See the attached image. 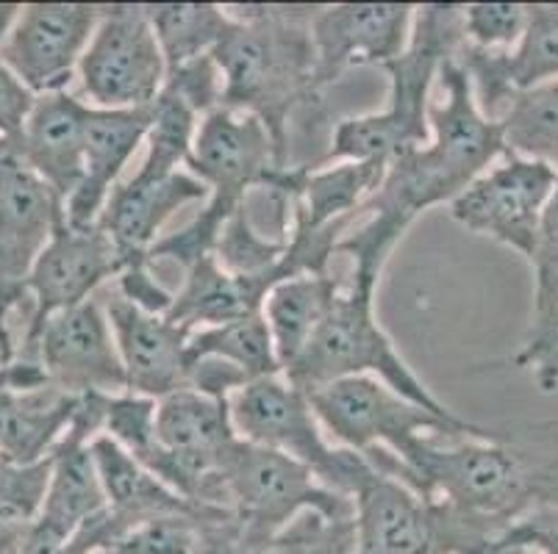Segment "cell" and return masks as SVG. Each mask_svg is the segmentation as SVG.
<instances>
[{"label": "cell", "instance_id": "16", "mask_svg": "<svg viewBox=\"0 0 558 554\" xmlns=\"http://www.w3.org/2000/svg\"><path fill=\"white\" fill-rule=\"evenodd\" d=\"M459 64L473 81L475 100L489 120H500L511 95L558 81V3H527V28L514 50L461 48Z\"/></svg>", "mask_w": 558, "mask_h": 554}, {"label": "cell", "instance_id": "15", "mask_svg": "<svg viewBox=\"0 0 558 554\" xmlns=\"http://www.w3.org/2000/svg\"><path fill=\"white\" fill-rule=\"evenodd\" d=\"M123 269L125 261L104 227L95 225L81 231L62 222L25 278L32 317L23 338L53 313L93 299L95 292L106 281H114Z\"/></svg>", "mask_w": 558, "mask_h": 554}, {"label": "cell", "instance_id": "36", "mask_svg": "<svg viewBox=\"0 0 558 554\" xmlns=\"http://www.w3.org/2000/svg\"><path fill=\"white\" fill-rule=\"evenodd\" d=\"M165 91L184 100L197 116H206L222 106V75L217 67L215 56H201L179 64V67L167 70Z\"/></svg>", "mask_w": 558, "mask_h": 554}, {"label": "cell", "instance_id": "33", "mask_svg": "<svg viewBox=\"0 0 558 554\" xmlns=\"http://www.w3.org/2000/svg\"><path fill=\"white\" fill-rule=\"evenodd\" d=\"M100 435L123 446L134 460H140L150 475H156L161 457H165V450L156 439V399L129 394V391L106 396Z\"/></svg>", "mask_w": 558, "mask_h": 554}, {"label": "cell", "instance_id": "31", "mask_svg": "<svg viewBox=\"0 0 558 554\" xmlns=\"http://www.w3.org/2000/svg\"><path fill=\"white\" fill-rule=\"evenodd\" d=\"M201 116L181 98L161 89L150 106L148 134H145V159L136 177H167L190 167Z\"/></svg>", "mask_w": 558, "mask_h": 554}, {"label": "cell", "instance_id": "35", "mask_svg": "<svg viewBox=\"0 0 558 554\" xmlns=\"http://www.w3.org/2000/svg\"><path fill=\"white\" fill-rule=\"evenodd\" d=\"M527 28V3H470L461 7L466 48L509 53Z\"/></svg>", "mask_w": 558, "mask_h": 554}, {"label": "cell", "instance_id": "26", "mask_svg": "<svg viewBox=\"0 0 558 554\" xmlns=\"http://www.w3.org/2000/svg\"><path fill=\"white\" fill-rule=\"evenodd\" d=\"M387 167L373 161H337V164L303 167L292 225L328 227L353 222L369 197L380 189Z\"/></svg>", "mask_w": 558, "mask_h": 554}, {"label": "cell", "instance_id": "21", "mask_svg": "<svg viewBox=\"0 0 558 554\" xmlns=\"http://www.w3.org/2000/svg\"><path fill=\"white\" fill-rule=\"evenodd\" d=\"M295 278L287 258L281 267L264 274H231L211 256L201 258L195 267L186 269L184 283L172 297V308L167 319L186 330L215 328V324L233 322L262 313L264 297L276 283Z\"/></svg>", "mask_w": 558, "mask_h": 554}, {"label": "cell", "instance_id": "13", "mask_svg": "<svg viewBox=\"0 0 558 554\" xmlns=\"http://www.w3.org/2000/svg\"><path fill=\"white\" fill-rule=\"evenodd\" d=\"M98 20L95 3H25L0 45V59L34 98L64 91L78 75Z\"/></svg>", "mask_w": 558, "mask_h": 554}, {"label": "cell", "instance_id": "25", "mask_svg": "<svg viewBox=\"0 0 558 554\" xmlns=\"http://www.w3.org/2000/svg\"><path fill=\"white\" fill-rule=\"evenodd\" d=\"M93 457L98 466V477L104 482L106 505L111 516L120 521L123 530L150 521L159 516H179V513H215L209 507H197L165 485L156 475H150L140 460L129 455L123 446L106 435L93 439Z\"/></svg>", "mask_w": 558, "mask_h": 554}, {"label": "cell", "instance_id": "12", "mask_svg": "<svg viewBox=\"0 0 558 554\" xmlns=\"http://www.w3.org/2000/svg\"><path fill=\"white\" fill-rule=\"evenodd\" d=\"M62 222V197L23 164L17 141L0 139V313L28 299L25 278Z\"/></svg>", "mask_w": 558, "mask_h": 554}, {"label": "cell", "instance_id": "29", "mask_svg": "<svg viewBox=\"0 0 558 554\" xmlns=\"http://www.w3.org/2000/svg\"><path fill=\"white\" fill-rule=\"evenodd\" d=\"M506 152L558 172V81L514 91L500 114Z\"/></svg>", "mask_w": 558, "mask_h": 554}, {"label": "cell", "instance_id": "4", "mask_svg": "<svg viewBox=\"0 0 558 554\" xmlns=\"http://www.w3.org/2000/svg\"><path fill=\"white\" fill-rule=\"evenodd\" d=\"M378 281L380 269L353 267L308 347L281 374L306 394L342 378H375L420 408L442 419H456L459 414L450 410L414 374L384 324L378 322V313H375Z\"/></svg>", "mask_w": 558, "mask_h": 554}, {"label": "cell", "instance_id": "18", "mask_svg": "<svg viewBox=\"0 0 558 554\" xmlns=\"http://www.w3.org/2000/svg\"><path fill=\"white\" fill-rule=\"evenodd\" d=\"M104 305L111 333H114L117 353L123 360L125 391L148 396V399H161L172 391L184 389L186 342L192 330L181 328L167 317L140 311L120 294H114Z\"/></svg>", "mask_w": 558, "mask_h": 554}, {"label": "cell", "instance_id": "32", "mask_svg": "<svg viewBox=\"0 0 558 554\" xmlns=\"http://www.w3.org/2000/svg\"><path fill=\"white\" fill-rule=\"evenodd\" d=\"M283 253L287 242L264 233L245 200L222 225L211 258L231 274H264L281 267Z\"/></svg>", "mask_w": 558, "mask_h": 554}, {"label": "cell", "instance_id": "34", "mask_svg": "<svg viewBox=\"0 0 558 554\" xmlns=\"http://www.w3.org/2000/svg\"><path fill=\"white\" fill-rule=\"evenodd\" d=\"M353 516H326L308 510L253 554H353Z\"/></svg>", "mask_w": 558, "mask_h": 554}, {"label": "cell", "instance_id": "23", "mask_svg": "<svg viewBox=\"0 0 558 554\" xmlns=\"http://www.w3.org/2000/svg\"><path fill=\"white\" fill-rule=\"evenodd\" d=\"M78 396L53 383L14 389L0 374V457L12 466H37L68 435Z\"/></svg>", "mask_w": 558, "mask_h": 554}, {"label": "cell", "instance_id": "20", "mask_svg": "<svg viewBox=\"0 0 558 554\" xmlns=\"http://www.w3.org/2000/svg\"><path fill=\"white\" fill-rule=\"evenodd\" d=\"M93 106L73 91H50L34 100L17 139L23 164L37 172L62 202L84 177V134Z\"/></svg>", "mask_w": 558, "mask_h": 554}, {"label": "cell", "instance_id": "22", "mask_svg": "<svg viewBox=\"0 0 558 554\" xmlns=\"http://www.w3.org/2000/svg\"><path fill=\"white\" fill-rule=\"evenodd\" d=\"M534 305L525 338L511 358L514 369H527L542 394L558 391V186L542 213L539 238L531 256Z\"/></svg>", "mask_w": 558, "mask_h": 554}, {"label": "cell", "instance_id": "44", "mask_svg": "<svg viewBox=\"0 0 558 554\" xmlns=\"http://www.w3.org/2000/svg\"><path fill=\"white\" fill-rule=\"evenodd\" d=\"M17 469H23V466H12V464H7L3 457H0V488H7L9 482L14 480Z\"/></svg>", "mask_w": 558, "mask_h": 554}, {"label": "cell", "instance_id": "43", "mask_svg": "<svg viewBox=\"0 0 558 554\" xmlns=\"http://www.w3.org/2000/svg\"><path fill=\"white\" fill-rule=\"evenodd\" d=\"M25 530H28V527H25ZM25 530H20V532H3V535H0V554H17L20 541H23Z\"/></svg>", "mask_w": 558, "mask_h": 554}, {"label": "cell", "instance_id": "8", "mask_svg": "<svg viewBox=\"0 0 558 554\" xmlns=\"http://www.w3.org/2000/svg\"><path fill=\"white\" fill-rule=\"evenodd\" d=\"M167 78V61L140 3L100 7V20L78 64L81 91L93 109H150Z\"/></svg>", "mask_w": 558, "mask_h": 554}, {"label": "cell", "instance_id": "42", "mask_svg": "<svg viewBox=\"0 0 558 554\" xmlns=\"http://www.w3.org/2000/svg\"><path fill=\"white\" fill-rule=\"evenodd\" d=\"M17 14H20L17 3H0V45H3V39L9 37V30H12Z\"/></svg>", "mask_w": 558, "mask_h": 554}, {"label": "cell", "instance_id": "5", "mask_svg": "<svg viewBox=\"0 0 558 554\" xmlns=\"http://www.w3.org/2000/svg\"><path fill=\"white\" fill-rule=\"evenodd\" d=\"M228 405L233 430L242 441L292 457L344 500L353 502L359 488L373 477L375 466L362 452L328 441L308 405L306 391L289 383L283 374L251 380L228 399Z\"/></svg>", "mask_w": 558, "mask_h": 554}, {"label": "cell", "instance_id": "2", "mask_svg": "<svg viewBox=\"0 0 558 554\" xmlns=\"http://www.w3.org/2000/svg\"><path fill=\"white\" fill-rule=\"evenodd\" d=\"M233 25L215 48L220 109L247 111L289 164V116L317 95L312 17L317 7H228Z\"/></svg>", "mask_w": 558, "mask_h": 554}, {"label": "cell", "instance_id": "3", "mask_svg": "<svg viewBox=\"0 0 558 554\" xmlns=\"http://www.w3.org/2000/svg\"><path fill=\"white\" fill-rule=\"evenodd\" d=\"M461 48V7L430 3L414 9L409 48L384 67L389 75L387 106L373 114L339 120L319 164L373 161L389 167L405 150L425 145L430 134V89L445 61L459 56Z\"/></svg>", "mask_w": 558, "mask_h": 554}, {"label": "cell", "instance_id": "39", "mask_svg": "<svg viewBox=\"0 0 558 554\" xmlns=\"http://www.w3.org/2000/svg\"><path fill=\"white\" fill-rule=\"evenodd\" d=\"M34 95L0 59V139H20L23 122L34 106Z\"/></svg>", "mask_w": 558, "mask_h": 554}, {"label": "cell", "instance_id": "27", "mask_svg": "<svg viewBox=\"0 0 558 554\" xmlns=\"http://www.w3.org/2000/svg\"><path fill=\"white\" fill-rule=\"evenodd\" d=\"M342 281L331 274H295L276 283L264 297L262 317L270 330L281 372L301 358L323 319L331 311Z\"/></svg>", "mask_w": 558, "mask_h": 554}, {"label": "cell", "instance_id": "38", "mask_svg": "<svg viewBox=\"0 0 558 554\" xmlns=\"http://www.w3.org/2000/svg\"><path fill=\"white\" fill-rule=\"evenodd\" d=\"M150 267H154V263L148 261L129 263V267L114 278V294H120L125 303H131L134 308H140V311L167 317L172 308L175 292H167V288L154 278Z\"/></svg>", "mask_w": 558, "mask_h": 554}, {"label": "cell", "instance_id": "45", "mask_svg": "<svg viewBox=\"0 0 558 554\" xmlns=\"http://www.w3.org/2000/svg\"><path fill=\"white\" fill-rule=\"evenodd\" d=\"M495 554H531V552H522V549H504V552H495Z\"/></svg>", "mask_w": 558, "mask_h": 554}, {"label": "cell", "instance_id": "41", "mask_svg": "<svg viewBox=\"0 0 558 554\" xmlns=\"http://www.w3.org/2000/svg\"><path fill=\"white\" fill-rule=\"evenodd\" d=\"M17 355V344L12 338V319L7 313H0V369Z\"/></svg>", "mask_w": 558, "mask_h": 554}, {"label": "cell", "instance_id": "6", "mask_svg": "<svg viewBox=\"0 0 558 554\" xmlns=\"http://www.w3.org/2000/svg\"><path fill=\"white\" fill-rule=\"evenodd\" d=\"M308 405L328 441L353 452L387 450L405 457L423 439H495L470 419H442L375 378H342L308 391Z\"/></svg>", "mask_w": 558, "mask_h": 554}, {"label": "cell", "instance_id": "19", "mask_svg": "<svg viewBox=\"0 0 558 554\" xmlns=\"http://www.w3.org/2000/svg\"><path fill=\"white\" fill-rule=\"evenodd\" d=\"M148 122L150 109H89L84 134V177L78 189L64 200V225L81 231L100 225L106 200L136 150L145 145Z\"/></svg>", "mask_w": 558, "mask_h": 554}, {"label": "cell", "instance_id": "11", "mask_svg": "<svg viewBox=\"0 0 558 554\" xmlns=\"http://www.w3.org/2000/svg\"><path fill=\"white\" fill-rule=\"evenodd\" d=\"M287 167V159L258 116L217 109L197 125L186 170L209 186L206 202L222 217H231L253 189L267 186Z\"/></svg>", "mask_w": 558, "mask_h": 554}, {"label": "cell", "instance_id": "28", "mask_svg": "<svg viewBox=\"0 0 558 554\" xmlns=\"http://www.w3.org/2000/svg\"><path fill=\"white\" fill-rule=\"evenodd\" d=\"M145 12L161 45L167 70L215 53L220 39L233 25L228 7L217 3H159V7H145Z\"/></svg>", "mask_w": 558, "mask_h": 554}, {"label": "cell", "instance_id": "1", "mask_svg": "<svg viewBox=\"0 0 558 554\" xmlns=\"http://www.w3.org/2000/svg\"><path fill=\"white\" fill-rule=\"evenodd\" d=\"M436 84L442 100H430L428 106V141L398 156L387 167L380 189L364 206V211L387 213L403 227L428 208L450 206L475 177L506 156L500 122L481 111L459 56L445 61Z\"/></svg>", "mask_w": 558, "mask_h": 554}, {"label": "cell", "instance_id": "17", "mask_svg": "<svg viewBox=\"0 0 558 554\" xmlns=\"http://www.w3.org/2000/svg\"><path fill=\"white\" fill-rule=\"evenodd\" d=\"M209 200V186L190 170L167 177L120 181L109 195L100 227L109 233L120 258L129 263L148 261V253L161 238V227L192 202Z\"/></svg>", "mask_w": 558, "mask_h": 554}, {"label": "cell", "instance_id": "40", "mask_svg": "<svg viewBox=\"0 0 558 554\" xmlns=\"http://www.w3.org/2000/svg\"><path fill=\"white\" fill-rule=\"evenodd\" d=\"M73 535H64L62 530H56L53 525L43 521V518H34L28 530H25L23 541H20L17 554H59V549L70 541Z\"/></svg>", "mask_w": 558, "mask_h": 554}, {"label": "cell", "instance_id": "30", "mask_svg": "<svg viewBox=\"0 0 558 554\" xmlns=\"http://www.w3.org/2000/svg\"><path fill=\"white\" fill-rule=\"evenodd\" d=\"M197 358H217L236 366L253 380L281 374L270 330L262 313L233 322L215 324V328L192 330L186 342V364Z\"/></svg>", "mask_w": 558, "mask_h": 554}, {"label": "cell", "instance_id": "7", "mask_svg": "<svg viewBox=\"0 0 558 554\" xmlns=\"http://www.w3.org/2000/svg\"><path fill=\"white\" fill-rule=\"evenodd\" d=\"M222 488L242 554H253L308 510L353 516V502L328 491L306 466L242 439L222 464Z\"/></svg>", "mask_w": 558, "mask_h": 554}, {"label": "cell", "instance_id": "14", "mask_svg": "<svg viewBox=\"0 0 558 554\" xmlns=\"http://www.w3.org/2000/svg\"><path fill=\"white\" fill-rule=\"evenodd\" d=\"M409 3H337L312 17L314 86L326 89L353 67H387L403 56L414 28Z\"/></svg>", "mask_w": 558, "mask_h": 554}, {"label": "cell", "instance_id": "9", "mask_svg": "<svg viewBox=\"0 0 558 554\" xmlns=\"http://www.w3.org/2000/svg\"><path fill=\"white\" fill-rule=\"evenodd\" d=\"M556 186V170L506 152L450 202V217L466 233L492 238L531 261L542 213Z\"/></svg>", "mask_w": 558, "mask_h": 554}, {"label": "cell", "instance_id": "10", "mask_svg": "<svg viewBox=\"0 0 558 554\" xmlns=\"http://www.w3.org/2000/svg\"><path fill=\"white\" fill-rule=\"evenodd\" d=\"M17 358L37 360L50 383L70 396L125 391V369L106 305L95 297L45 319L25 335Z\"/></svg>", "mask_w": 558, "mask_h": 554}, {"label": "cell", "instance_id": "37", "mask_svg": "<svg viewBox=\"0 0 558 554\" xmlns=\"http://www.w3.org/2000/svg\"><path fill=\"white\" fill-rule=\"evenodd\" d=\"M504 549H522L531 554H558V510H534L506 527L492 546V554Z\"/></svg>", "mask_w": 558, "mask_h": 554}, {"label": "cell", "instance_id": "24", "mask_svg": "<svg viewBox=\"0 0 558 554\" xmlns=\"http://www.w3.org/2000/svg\"><path fill=\"white\" fill-rule=\"evenodd\" d=\"M95 435L98 433L93 427L73 416L68 435L50 452V475L39 518L64 535L78 532L86 521L98 518L109 507L89 446Z\"/></svg>", "mask_w": 558, "mask_h": 554}]
</instances>
